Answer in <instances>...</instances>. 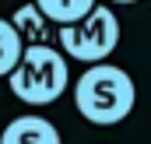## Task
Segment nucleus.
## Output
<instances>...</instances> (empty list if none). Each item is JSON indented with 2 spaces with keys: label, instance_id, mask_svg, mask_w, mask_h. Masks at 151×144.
<instances>
[{
  "label": "nucleus",
  "instance_id": "2",
  "mask_svg": "<svg viewBox=\"0 0 151 144\" xmlns=\"http://www.w3.org/2000/svg\"><path fill=\"white\" fill-rule=\"evenodd\" d=\"M67 56L56 46H25L11 67V95L25 106H53L67 91Z\"/></svg>",
  "mask_w": 151,
  "mask_h": 144
},
{
  "label": "nucleus",
  "instance_id": "3",
  "mask_svg": "<svg viewBox=\"0 0 151 144\" xmlns=\"http://www.w3.org/2000/svg\"><path fill=\"white\" fill-rule=\"evenodd\" d=\"M56 46H60V53L70 56V60H81V63H106V60L113 56V49L119 46V18L113 14V7L95 4L81 21L60 25Z\"/></svg>",
  "mask_w": 151,
  "mask_h": 144
},
{
  "label": "nucleus",
  "instance_id": "7",
  "mask_svg": "<svg viewBox=\"0 0 151 144\" xmlns=\"http://www.w3.org/2000/svg\"><path fill=\"white\" fill-rule=\"evenodd\" d=\"M21 49H25V42L21 35L11 28V21L7 18H0V77H7L11 67L18 63V56H21Z\"/></svg>",
  "mask_w": 151,
  "mask_h": 144
},
{
  "label": "nucleus",
  "instance_id": "8",
  "mask_svg": "<svg viewBox=\"0 0 151 144\" xmlns=\"http://www.w3.org/2000/svg\"><path fill=\"white\" fill-rule=\"evenodd\" d=\"M113 4H137V0H113Z\"/></svg>",
  "mask_w": 151,
  "mask_h": 144
},
{
  "label": "nucleus",
  "instance_id": "5",
  "mask_svg": "<svg viewBox=\"0 0 151 144\" xmlns=\"http://www.w3.org/2000/svg\"><path fill=\"white\" fill-rule=\"evenodd\" d=\"M11 28L21 35L25 46H49V21L35 11V4H21L14 14H11Z\"/></svg>",
  "mask_w": 151,
  "mask_h": 144
},
{
  "label": "nucleus",
  "instance_id": "6",
  "mask_svg": "<svg viewBox=\"0 0 151 144\" xmlns=\"http://www.w3.org/2000/svg\"><path fill=\"white\" fill-rule=\"evenodd\" d=\"M32 4H35L39 14L46 21H53V25H74V21H81L95 7V0H32Z\"/></svg>",
  "mask_w": 151,
  "mask_h": 144
},
{
  "label": "nucleus",
  "instance_id": "1",
  "mask_svg": "<svg viewBox=\"0 0 151 144\" xmlns=\"http://www.w3.org/2000/svg\"><path fill=\"white\" fill-rule=\"evenodd\" d=\"M137 102L134 77L113 63H88V71L74 81V106L95 127L123 123Z\"/></svg>",
  "mask_w": 151,
  "mask_h": 144
},
{
  "label": "nucleus",
  "instance_id": "4",
  "mask_svg": "<svg viewBox=\"0 0 151 144\" xmlns=\"http://www.w3.org/2000/svg\"><path fill=\"white\" fill-rule=\"evenodd\" d=\"M0 144H60V130L46 116H18L0 130Z\"/></svg>",
  "mask_w": 151,
  "mask_h": 144
}]
</instances>
